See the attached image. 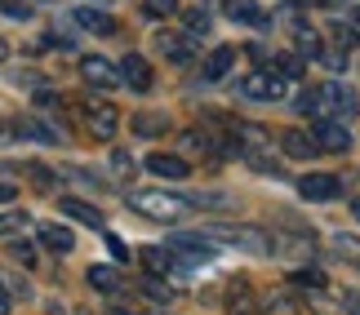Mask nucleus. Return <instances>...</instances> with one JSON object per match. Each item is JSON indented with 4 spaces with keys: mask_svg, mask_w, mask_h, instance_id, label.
<instances>
[{
    "mask_svg": "<svg viewBox=\"0 0 360 315\" xmlns=\"http://www.w3.org/2000/svg\"><path fill=\"white\" fill-rule=\"evenodd\" d=\"M356 107H360L356 89L342 85V80H329V85L311 93V116H321V120H347V116H356Z\"/></svg>",
    "mask_w": 360,
    "mask_h": 315,
    "instance_id": "1",
    "label": "nucleus"
},
{
    "mask_svg": "<svg viewBox=\"0 0 360 315\" xmlns=\"http://www.w3.org/2000/svg\"><path fill=\"white\" fill-rule=\"evenodd\" d=\"M129 209H138L143 217H156V222H178L191 204L187 196H169V191H129Z\"/></svg>",
    "mask_w": 360,
    "mask_h": 315,
    "instance_id": "2",
    "label": "nucleus"
},
{
    "mask_svg": "<svg viewBox=\"0 0 360 315\" xmlns=\"http://www.w3.org/2000/svg\"><path fill=\"white\" fill-rule=\"evenodd\" d=\"M210 236H218L223 244H236V249L254 253V257H267V253H276V240H271L262 227H218V231H210Z\"/></svg>",
    "mask_w": 360,
    "mask_h": 315,
    "instance_id": "3",
    "label": "nucleus"
},
{
    "mask_svg": "<svg viewBox=\"0 0 360 315\" xmlns=\"http://www.w3.org/2000/svg\"><path fill=\"white\" fill-rule=\"evenodd\" d=\"M169 253H174L178 271H196L200 262L214 257V244L200 240V236H191V231H183V236H169Z\"/></svg>",
    "mask_w": 360,
    "mask_h": 315,
    "instance_id": "4",
    "label": "nucleus"
},
{
    "mask_svg": "<svg viewBox=\"0 0 360 315\" xmlns=\"http://www.w3.org/2000/svg\"><path fill=\"white\" fill-rule=\"evenodd\" d=\"M85 129H89L98 142H112L116 129H120V112H116L112 102H103V98H89V102H85Z\"/></svg>",
    "mask_w": 360,
    "mask_h": 315,
    "instance_id": "5",
    "label": "nucleus"
},
{
    "mask_svg": "<svg viewBox=\"0 0 360 315\" xmlns=\"http://www.w3.org/2000/svg\"><path fill=\"white\" fill-rule=\"evenodd\" d=\"M240 93H245V98H254V102H281L285 98V76H276V72H249L240 80Z\"/></svg>",
    "mask_w": 360,
    "mask_h": 315,
    "instance_id": "6",
    "label": "nucleus"
},
{
    "mask_svg": "<svg viewBox=\"0 0 360 315\" xmlns=\"http://www.w3.org/2000/svg\"><path fill=\"white\" fill-rule=\"evenodd\" d=\"M311 138H316V147L321 152H334V156H342L352 147V133L342 129V120H321V125L311 129Z\"/></svg>",
    "mask_w": 360,
    "mask_h": 315,
    "instance_id": "7",
    "label": "nucleus"
},
{
    "mask_svg": "<svg viewBox=\"0 0 360 315\" xmlns=\"http://www.w3.org/2000/svg\"><path fill=\"white\" fill-rule=\"evenodd\" d=\"M338 191L342 182L334 173H307V177H298V196L302 200H338Z\"/></svg>",
    "mask_w": 360,
    "mask_h": 315,
    "instance_id": "8",
    "label": "nucleus"
},
{
    "mask_svg": "<svg viewBox=\"0 0 360 315\" xmlns=\"http://www.w3.org/2000/svg\"><path fill=\"white\" fill-rule=\"evenodd\" d=\"M120 80L129 85L134 93H147L151 89V62L143 58V53H124V62H120Z\"/></svg>",
    "mask_w": 360,
    "mask_h": 315,
    "instance_id": "9",
    "label": "nucleus"
},
{
    "mask_svg": "<svg viewBox=\"0 0 360 315\" xmlns=\"http://www.w3.org/2000/svg\"><path fill=\"white\" fill-rule=\"evenodd\" d=\"M80 76H85L94 89H116L120 85V72L107 58H80Z\"/></svg>",
    "mask_w": 360,
    "mask_h": 315,
    "instance_id": "10",
    "label": "nucleus"
},
{
    "mask_svg": "<svg viewBox=\"0 0 360 315\" xmlns=\"http://www.w3.org/2000/svg\"><path fill=\"white\" fill-rule=\"evenodd\" d=\"M281 147H285V156H294V160H316L321 156V147H316V138L307 129H285Z\"/></svg>",
    "mask_w": 360,
    "mask_h": 315,
    "instance_id": "11",
    "label": "nucleus"
},
{
    "mask_svg": "<svg viewBox=\"0 0 360 315\" xmlns=\"http://www.w3.org/2000/svg\"><path fill=\"white\" fill-rule=\"evenodd\" d=\"M156 53H165L174 67H183V62H191V45L183 36H174V32H156Z\"/></svg>",
    "mask_w": 360,
    "mask_h": 315,
    "instance_id": "12",
    "label": "nucleus"
},
{
    "mask_svg": "<svg viewBox=\"0 0 360 315\" xmlns=\"http://www.w3.org/2000/svg\"><path fill=\"white\" fill-rule=\"evenodd\" d=\"M147 169L156 173V177H187L191 173V164L183 160V156H169V152H156L147 160Z\"/></svg>",
    "mask_w": 360,
    "mask_h": 315,
    "instance_id": "13",
    "label": "nucleus"
},
{
    "mask_svg": "<svg viewBox=\"0 0 360 315\" xmlns=\"http://www.w3.org/2000/svg\"><path fill=\"white\" fill-rule=\"evenodd\" d=\"M72 18L85 27V32H94V36H112L116 32V18H112V13H103V9H76Z\"/></svg>",
    "mask_w": 360,
    "mask_h": 315,
    "instance_id": "14",
    "label": "nucleus"
},
{
    "mask_svg": "<svg viewBox=\"0 0 360 315\" xmlns=\"http://www.w3.org/2000/svg\"><path fill=\"white\" fill-rule=\"evenodd\" d=\"M40 244H45V249H53V253H72L76 236H72L67 227H58V222H40Z\"/></svg>",
    "mask_w": 360,
    "mask_h": 315,
    "instance_id": "15",
    "label": "nucleus"
},
{
    "mask_svg": "<svg viewBox=\"0 0 360 315\" xmlns=\"http://www.w3.org/2000/svg\"><path fill=\"white\" fill-rule=\"evenodd\" d=\"M231 62H236V49H227V45H223V49H214L210 58H205L200 76H205V80H223V76L231 72Z\"/></svg>",
    "mask_w": 360,
    "mask_h": 315,
    "instance_id": "16",
    "label": "nucleus"
},
{
    "mask_svg": "<svg viewBox=\"0 0 360 315\" xmlns=\"http://www.w3.org/2000/svg\"><path fill=\"white\" fill-rule=\"evenodd\" d=\"M63 213L76 217V222H85V227H103V213L94 209V204H85V200H63Z\"/></svg>",
    "mask_w": 360,
    "mask_h": 315,
    "instance_id": "17",
    "label": "nucleus"
},
{
    "mask_svg": "<svg viewBox=\"0 0 360 315\" xmlns=\"http://www.w3.org/2000/svg\"><path fill=\"white\" fill-rule=\"evenodd\" d=\"M129 125H134V133H143V138H156L160 129H169V120H165V112H143V116H134Z\"/></svg>",
    "mask_w": 360,
    "mask_h": 315,
    "instance_id": "18",
    "label": "nucleus"
},
{
    "mask_svg": "<svg viewBox=\"0 0 360 315\" xmlns=\"http://www.w3.org/2000/svg\"><path fill=\"white\" fill-rule=\"evenodd\" d=\"M89 284H94V289H103V293H116V289H120V276H116V267L94 262V267H89Z\"/></svg>",
    "mask_w": 360,
    "mask_h": 315,
    "instance_id": "19",
    "label": "nucleus"
},
{
    "mask_svg": "<svg viewBox=\"0 0 360 315\" xmlns=\"http://www.w3.org/2000/svg\"><path fill=\"white\" fill-rule=\"evenodd\" d=\"M143 262L156 271V276H165V271H178V262H174L169 249H143Z\"/></svg>",
    "mask_w": 360,
    "mask_h": 315,
    "instance_id": "20",
    "label": "nucleus"
},
{
    "mask_svg": "<svg viewBox=\"0 0 360 315\" xmlns=\"http://www.w3.org/2000/svg\"><path fill=\"white\" fill-rule=\"evenodd\" d=\"M334 249H338L342 262H352L360 271V236H334Z\"/></svg>",
    "mask_w": 360,
    "mask_h": 315,
    "instance_id": "21",
    "label": "nucleus"
},
{
    "mask_svg": "<svg viewBox=\"0 0 360 315\" xmlns=\"http://www.w3.org/2000/svg\"><path fill=\"white\" fill-rule=\"evenodd\" d=\"M302 67H307V58L302 53H276V76H302Z\"/></svg>",
    "mask_w": 360,
    "mask_h": 315,
    "instance_id": "22",
    "label": "nucleus"
},
{
    "mask_svg": "<svg viewBox=\"0 0 360 315\" xmlns=\"http://www.w3.org/2000/svg\"><path fill=\"white\" fill-rule=\"evenodd\" d=\"M298 53H307V58H321L325 53V40L311 32V27H298Z\"/></svg>",
    "mask_w": 360,
    "mask_h": 315,
    "instance_id": "23",
    "label": "nucleus"
},
{
    "mask_svg": "<svg viewBox=\"0 0 360 315\" xmlns=\"http://www.w3.org/2000/svg\"><path fill=\"white\" fill-rule=\"evenodd\" d=\"M227 13H231L236 22H258V18H262V9L254 5V0H227Z\"/></svg>",
    "mask_w": 360,
    "mask_h": 315,
    "instance_id": "24",
    "label": "nucleus"
},
{
    "mask_svg": "<svg viewBox=\"0 0 360 315\" xmlns=\"http://www.w3.org/2000/svg\"><path fill=\"white\" fill-rule=\"evenodd\" d=\"M294 284H298V289H325V271H307V267H302V271H294Z\"/></svg>",
    "mask_w": 360,
    "mask_h": 315,
    "instance_id": "25",
    "label": "nucleus"
},
{
    "mask_svg": "<svg viewBox=\"0 0 360 315\" xmlns=\"http://www.w3.org/2000/svg\"><path fill=\"white\" fill-rule=\"evenodd\" d=\"M183 22H187V32H191V36H205V32H210V13H205V9H187V13H183Z\"/></svg>",
    "mask_w": 360,
    "mask_h": 315,
    "instance_id": "26",
    "label": "nucleus"
},
{
    "mask_svg": "<svg viewBox=\"0 0 360 315\" xmlns=\"http://www.w3.org/2000/svg\"><path fill=\"white\" fill-rule=\"evenodd\" d=\"M27 213H0V236H13V231H27Z\"/></svg>",
    "mask_w": 360,
    "mask_h": 315,
    "instance_id": "27",
    "label": "nucleus"
},
{
    "mask_svg": "<svg viewBox=\"0 0 360 315\" xmlns=\"http://www.w3.org/2000/svg\"><path fill=\"white\" fill-rule=\"evenodd\" d=\"M22 133H27V138H36V142H58V133H49L40 120H22Z\"/></svg>",
    "mask_w": 360,
    "mask_h": 315,
    "instance_id": "28",
    "label": "nucleus"
},
{
    "mask_svg": "<svg viewBox=\"0 0 360 315\" xmlns=\"http://www.w3.org/2000/svg\"><path fill=\"white\" fill-rule=\"evenodd\" d=\"M143 9L151 13V18H169V13L178 9V0H143Z\"/></svg>",
    "mask_w": 360,
    "mask_h": 315,
    "instance_id": "29",
    "label": "nucleus"
},
{
    "mask_svg": "<svg viewBox=\"0 0 360 315\" xmlns=\"http://www.w3.org/2000/svg\"><path fill=\"white\" fill-rule=\"evenodd\" d=\"M143 293L151 297V302H165V297H169V284H160V280H147V284H143Z\"/></svg>",
    "mask_w": 360,
    "mask_h": 315,
    "instance_id": "30",
    "label": "nucleus"
},
{
    "mask_svg": "<svg viewBox=\"0 0 360 315\" xmlns=\"http://www.w3.org/2000/svg\"><path fill=\"white\" fill-rule=\"evenodd\" d=\"M107 249H112V253H116V257H120V262H124V257H129V249H124V244H120V240H116V236H107Z\"/></svg>",
    "mask_w": 360,
    "mask_h": 315,
    "instance_id": "31",
    "label": "nucleus"
},
{
    "mask_svg": "<svg viewBox=\"0 0 360 315\" xmlns=\"http://www.w3.org/2000/svg\"><path fill=\"white\" fill-rule=\"evenodd\" d=\"M9 200H18V191H13V182H0V204H9Z\"/></svg>",
    "mask_w": 360,
    "mask_h": 315,
    "instance_id": "32",
    "label": "nucleus"
},
{
    "mask_svg": "<svg viewBox=\"0 0 360 315\" xmlns=\"http://www.w3.org/2000/svg\"><path fill=\"white\" fill-rule=\"evenodd\" d=\"M342 302H347L352 315H360V293H342Z\"/></svg>",
    "mask_w": 360,
    "mask_h": 315,
    "instance_id": "33",
    "label": "nucleus"
},
{
    "mask_svg": "<svg viewBox=\"0 0 360 315\" xmlns=\"http://www.w3.org/2000/svg\"><path fill=\"white\" fill-rule=\"evenodd\" d=\"M0 315H9V293H5V284H0Z\"/></svg>",
    "mask_w": 360,
    "mask_h": 315,
    "instance_id": "34",
    "label": "nucleus"
},
{
    "mask_svg": "<svg viewBox=\"0 0 360 315\" xmlns=\"http://www.w3.org/2000/svg\"><path fill=\"white\" fill-rule=\"evenodd\" d=\"M9 58V45H5V40H0V62H5Z\"/></svg>",
    "mask_w": 360,
    "mask_h": 315,
    "instance_id": "35",
    "label": "nucleus"
},
{
    "mask_svg": "<svg viewBox=\"0 0 360 315\" xmlns=\"http://www.w3.org/2000/svg\"><path fill=\"white\" fill-rule=\"evenodd\" d=\"M352 27H356V32H360V9H356V13H352Z\"/></svg>",
    "mask_w": 360,
    "mask_h": 315,
    "instance_id": "36",
    "label": "nucleus"
},
{
    "mask_svg": "<svg viewBox=\"0 0 360 315\" xmlns=\"http://www.w3.org/2000/svg\"><path fill=\"white\" fill-rule=\"evenodd\" d=\"M352 213H356V217H360V196H356V200H352Z\"/></svg>",
    "mask_w": 360,
    "mask_h": 315,
    "instance_id": "37",
    "label": "nucleus"
},
{
    "mask_svg": "<svg viewBox=\"0 0 360 315\" xmlns=\"http://www.w3.org/2000/svg\"><path fill=\"white\" fill-rule=\"evenodd\" d=\"M151 315H165V311H151Z\"/></svg>",
    "mask_w": 360,
    "mask_h": 315,
    "instance_id": "38",
    "label": "nucleus"
}]
</instances>
